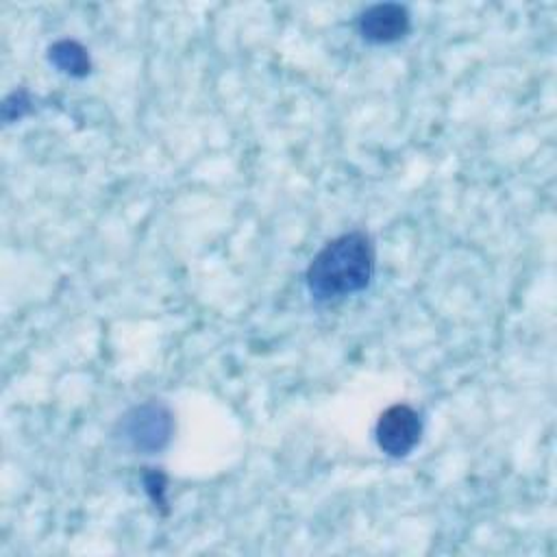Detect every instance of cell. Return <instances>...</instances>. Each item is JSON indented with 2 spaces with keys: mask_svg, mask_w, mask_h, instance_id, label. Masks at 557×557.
<instances>
[{
  "mask_svg": "<svg viewBox=\"0 0 557 557\" xmlns=\"http://www.w3.org/2000/svg\"><path fill=\"white\" fill-rule=\"evenodd\" d=\"M163 474H159V472H150V474H146V490L150 492V496H152V500L154 503H159V505H163L165 500H163Z\"/></svg>",
  "mask_w": 557,
  "mask_h": 557,
  "instance_id": "52a82bcc",
  "label": "cell"
},
{
  "mask_svg": "<svg viewBox=\"0 0 557 557\" xmlns=\"http://www.w3.org/2000/svg\"><path fill=\"white\" fill-rule=\"evenodd\" d=\"M374 276V246L368 233L350 231L326 242L311 259L305 283L313 300L331 302L363 292Z\"/></svg>",
  "mask_w": 557,
  "mask_h": 557,
  "instance_id": "6da1fadb",
  "label": "cell"
},
{
  "mask_svg": "<svg viewBox=\"0 0 557 557\" xmlns=\"http://www.w3.org/2000/svg\"><path fill=\"white\" fill-rule=\"evenodd\" d=\"M374 437H376V446L394 459L407 457L422 437V418L420 413L405 405V403H396L392 407H387L374 426Z\"/></svg>",
  "mask_w": 557,
  "mask_h": 557,
  "instance_id": "3957f363",
  "label": "cell"
},
{
  "mask_svg": "<svg viewBox=\"0 0 557 557\" xmlns=\"http://www.w3.org/2000/svg\"><path fill=\"white\" fill-rule=\"evenodd\" d=\"M28 111H30V98H28V94L24 89H15L13 94H9L4 98V104H2L4 122L22 120Z\"/></svg>",
  "mask_w": 557,
  "mask_h": 557,
  "instance_id": "8992f818",
  "label": "cell"
},
{
  "mask_svg": "<svg viewBox=\"0 0 557 557\" xmlns=\"http://www.w3.org/2000/svg\"><path fill=\"white\" fill-rule=\"evenodd\" d=\"M411 17L405 4L396 2H381L368 7L359 20H357V30L368 44L385 46L403 39L409 33Z\"/></svg>",
  "mask_w": 557,
  "mask_h": 557,
  "instance_id": "277c9868",
  "label": "cell"
},
{
  "mask_svg": "<svg viewBox=\"0 0 557 557\" xmlns=\"http://www.w3.org/2000/svg\"><path fill=\"white\" fill-rule=\"evenodd\" d=\"M48 59L61 74H67L74 78H83L91 72V59L87 50L74 39L54 41L48 48Z\"/></svg>",
  "mask_w": 557,
  "mask_h": 557,
  "instance_id": "5b68a950",
  "label": "cell"
},
{
  "mask_svg": "<svg viewBox=\"0 0 557 557\" xmlns=\"http://www.w3.org/2000/svg\"><path fill=\"white\" fill-rule=\"evenodd\" d=\"M172 413L163 403L150 400L128 409L120 424L117 437L135 453L152 455L165 448L172 437Z\"/></svg>",
  "mask_w": 557,
  "mask_h": 557,
  "instance_id": "7a4b0ae2",
  "label": "cell"
}]
</instances>
